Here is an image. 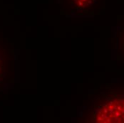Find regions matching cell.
Wrapping results in <instances>:
<instances>
[{
	"label": "cell",
	"instance_id": "6da1fadb",
	"mask_svg": "<svg viewBox=\"0 0 124 123\" xmlns=\"http://www.w3.org/2000/svg\"><path fill=\"white\" fill-rule=\"evenodd\" d=\"M96 121L124 123V99H116L104 105L97 114Z\"/></svg>",
	"mask_w": 124,
	"mask_h": 123
},
{
	"label": "cell",
	"instance_id": "7a4b0ae2",
	"mask_svg": "<svg viewBox=\"0 0 124 123\" xmlns=\"http://www.w3.org/2000/svg\"><path fill=\"white\" fill-rule=\"evenodd\" d=\"M74 1L76 6H78L79 7H88L95 1V0H73Z\"/></svg>",
	"mask_w": 124,
	"mask_h": 123
}]
</instances>
